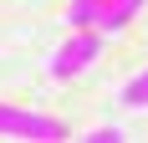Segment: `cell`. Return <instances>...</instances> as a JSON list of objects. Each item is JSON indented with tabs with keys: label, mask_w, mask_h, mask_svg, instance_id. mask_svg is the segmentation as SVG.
<instances>
[{
	"label": "cell",
	"mask_w": 148,
	"mask_h": 143,
	"mask_svg": "<svg viewBox=\"0 0 148 143\" xmlns=\"http://www.w3.org/2000/svg\"><path fill=\"white\" fill-rule=\"evenodd\" d=\"M97 56H102V31L82 26V31H72V36L56 46V56H51V77H56V82H72V77H82Z\"/></svg>",
	"instance_id": "6da1fadb"
},
{
	"label": "cell",
	"mask_w": 148,
	"mask_h": 143,
	"mask_svg": "<svg viewBox=\"0 0 148 143\" xmlns=\"http://www.w3.org/2000/svg\"><path fill=\"white\" fill-rule=\"evenodd\" d=\"M143 10V0H102L97 5V21H92V31H102V36H118L133 15Z\"/></svg>",
	"instance_id": "3957f363"
},
{
	"label": "cell",
	"mask_w": 148,
	"mask_h": 143,
	"mask_svg": "<svg viewBox=\"0 0 148 143\" xmlns=\"http://www.w3.org/2000/svg\"><path fill=\"white\" fill-rule=\"evenodd\" d=\"M97 5H102V0H72V5H66V26L72 31L92 26V21H97Z\"/></svg>",
	"instance_id": "277c9868"
},
{
	"label": "cell",
	"mask_w": 148,
	"mask_h": 143,
	"mask_svg": "<svg viewBox=\"0 0 148 143\" xmlns=\"http://www.w3.org/2000/svg\"><path fill=\"white\" fill-rule=\"evenodd\" d=\"M0 138H36V143H61L72 138L61 118H46V113H26V107H10L0 102Z\"/></svg>",
	"instance_id": "7a4b0ae2"
},
{
	"label": "cell",
	"mask_w": 148,
	"mask_h": 143,
	"mask_svg": "<svg viewBox=\"0 0 148 143\" xmlns=\"http://www.w3.org/2000/svg\"><path fill=\"white\" fill-rule=\"evenodd\" d=\"M123 102H128V107H148V72H138L133 82L123 87Z\"/></svg>",
	"instance_id": "5b68a950"
},
{
	"label": "cell",
	"mask_w": 148,
	"mask_h": 143,
	"mask_svg": "<svg viewBox=\"0 0 148 143\" xmlns=\"http://www.w3.org/2000/svg\"><path fill=\"white\" fill-rule=\"evenodd\" d=\"M82 143H123V133H118V128H92Z\"/></svg>",
	"instance_id": "8992f818"
}]
</instances>
